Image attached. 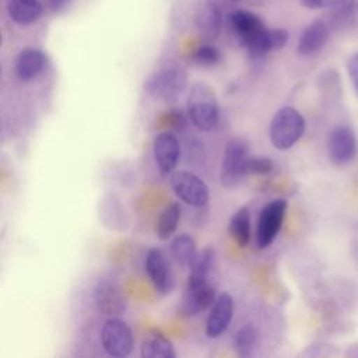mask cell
<instances>
[{"instance_id": "1f68e13d", "label": "cell", "mask_w": 358, "mask_h": 358, "mask_svg": "<svg viewBox=\"0 0 358 358\" xmlns=\"http://www.w3.org/2000/svg\"><path fill=\"white\" fill-rule=\"evenodd\" d=\"M232 1H239V0H232Z\"/></svg>"}, {"instance_id": "f1b7e54d", "label": "cell", "mask_w": 358, "mask_h": 358, "mask_svg": "<svg viewBox=\"0 0 358 358\" xmlns=\"http://www.w3.org/2000/svg\"><path fill=\"white\" fill-rule=\"evenodd\" d=\"M347 71H348L350 81L354 87V91L358 96V53H354L350 56V59L347 62Z\"/></svg>"}, {"instance_id": "ac0fdd59", "label": "cell", "mask_w": 358, "mask_h": 358, "mask_svg": "<svg viewBox=\"0 0 358 358\" xmlns=\"http://www.w3.org/2000/svg\"><path fill=\"white\" fill-rule=\"evenodd\" d=\"M46 63H48L46 55L42 50L27 48L21 50L15 59V64H14L15 74L20 80L29 81L43 71V69L46 67Z\"/></svg>"}, {"instance_id": "7c38bea8", "label": "cell", "mask_w": 358, "mask_h": 358, "mask_svg": "<svg viewBox=\"0 0 358 358\" xmlns=\"http://www.w3.org/2000/svg\"><path fill=\"white\" fill-rule=\"evenodd\" d=\"M217 284L213 280L200 281V282H187L186 294L183 299L182 310L187 316L197 315L210 306L215 298Z\"/></svg>"}, {"instance_id": "3957f363", "label": "cell", "mask_w": 358, "mask_h": 358, "mask_svg": "<svg viewBox=\"0 0 358 358\" xmlns=\"http://www.w3.org/2000/svg\"><path fill=\"white\" fill-rule=\"evenodd\" d=\"M187 84L186 73L178 66H166L151 74L145 83V92L154 99L173 102L185 91Z\"/></svg>"}, {"instance_id": "7a4b0ae2", "label": "cell", "mask_w": 358, "mask_h": 358, "mask_svg": "<svg viewBox=\"0 0 358 358\" xmlns=\"http://www.w3.org/2000/svg\"><path fill=\"white\" fill-rule=\"evenodd\" d=\"M305 131L303 116L292 106H282L270 123V140L277 150L291 148Z\"/></svg>"}, {"instance_id": "484cf974", "label": "cell", "mask_w": 358, "mask_h": 358, "mask_svg": "<svg viewBox=\"0 0 358 358\" xmlns=\"http://www.w3.org/2000/svg\"><path fill=\"white\" fill-rule=\"evenodd\" d=\"M180 218V207L178 203H171L165 207L162 214L159 215L158 224H157V234L158 238L165 241L168 239L176 229L178 222Z\"/></svg>"}, {"instance_id": "8992f818", "label": "cell", "mask_w": 358, "mask_h": 358, "mask_svg": "<svg viewBox=\"0 0 358 358\" xmlns=\"http://www.w3.org/2000/svg\"><path fill=\"white\" fill-rule=\"evenodd\" d=\"M285 211L287 201L282 199L273 200L262 208L256 229V243L259 249H264L273 243L281 229Z\"/></svg>"}, {"instance_id": "ba28073f", "label": "cell", "mask_w": 358, "mask_h": 358, "mask_svg": "<svg viewBox=\"0 0 358 358\" xmlns=\"http://www.w3.org/2000/svg\"><path fill=\"white\" fill-rule=\"evenodd\" d=\"M229 36L241 46H246L266 27L262 18L248 10H232L225 17Z\"/></svg>"}, {"instance_id": "277c9868", "label": "cell", "mask_w": 358, "mask_h": 358, "mask_svg": "<svg viewBox=\"0 0 358 358\" xmlns=\"http://www.w3.org/2000/svg\"><path fill=\"white\" fill-rule=\"evenodd\" d=\"M250 158L249 145L243 138L235 137L227 143L225 152L221 161L220 179L225 187H235L243 175H246V165Z\"/></svg>"}, {"instance_id": "83f0119b", "label": "cell", "mask_w": 358, "mask_h": 358, "mask_svg": "<svg viewBox=\"0 0 358 358\" xmlns=\"http://www.w3.org/2000/svg\"><path fill=\"white\" fill-rule=\"evenodd\" d=\"M274 164L270 158L259 157V158H249L246 165V175L255 173V175H267L273 171Z\"/></svg>"}, {"instance_id": "d6986e66", "label": "cell", "mask_w": 358, "mask_h": 358, "mask_svg": "<svg viewBox=\"0 0 358 358\" xmlns=\"http://www.w3.org/2000/svg\"><path fill=\"white\" fill-rule=\"evenodd\" d=\"M8 17L18 25L34 24L42 14V4L39 0H8Z\"/></svg>"}, {"instance_id": "f546056e", "label": "cell", "mask_w": 358, "mask_h": 358, "mask_svg": "<svg viewBox=\"0 0 358 358\" xmlns=\"http://www.w3.org/2000/svg\"><path fill=\"white\" fill-rule=\"evenodd\" d=\"M344 0H301V4L308 10H319V8H331L340 4Z\"/></svg>"}, {"instance_id": "9c48e42d", "label": "cell", "mask_w": 358, "mask_h": 358, "mask_svg": "<svg viewBox=\"0 0 358 358\" xmlns=\"http://www.w3.org/2000/svg\"><path fill=\"white\" fill-rule=\"evenodd\" d=\"M329 157L334 165H345L358 151L355 133L348 126H337L329 136Z\"/></svg>"}, {"instance_id": "d4e9b609", "label": "cell", "mask_w": 358, "mask_h": 358, "mask_svg": "<svg viewBox=\"0 0 358 358\" xmlns=\"http://www.w3.org/2000/svg\"><path fill=\"white\" fill-rule=\"evenodd\" d=\"M257 340H259V331L253 324L249 323L242 326L236 331L234 337V347L241 357H250L257 345Z\"/></svg>"}, {"instance_id": "4dcf8cb0", "label": "cell", "mask_w": 358, "mask_h": 358, "mask_svg": "<svg viewBox=\"0 0 358 358\" xmlns=\"http://www.w3.org/2000/svg\"><path fill=\"white\" fill-rule=\"evenodd\" d=\"M48 1H49L50 8H52V10H55V11L62 10V8L69 3V0H48Z\"/></svg>"}, {"instance_id": "30bf717a", "label": "cell", "mask_w": 358, "mask_h": 358, "mask_svg": "<svg viewBox=\"0 0 358 358\" xmlns=\"http://www.w3.org/2000/svg\"><path fill=\"white\" fill-rule=\"evenodd\" d=\"M94 301L98 312L105 316H117L126 309V301L120 288L106 278L96 282L94 288Z\"/></svg>"}, {"instance_id": "603a6c76", "label": "cell", "mask_w": 358, "mask_h": 358, "mask_svg": "<svg viewBox=\"0 0 358 358\" xmlns=\"http://www.w3.org/2000/svg\"><path fill=\"white\" fill-rule=\"evenodd\" d=\"M171 255L178 264H180L183 267H187V266L190 267V264L193 263V260L197 256L194 239L187 234L178 235L171 242Z\"/></svg>"}, {"instance_id": "5b68a950", "label": "cell", "mask_w": 358, "mask_h": 358, "mask_svg": "<svg viewBox=\"0 0 358 358\" xmlns=\"http://www.w3.org/2000/svg\"><path fill=\"white\" fill-rule=\"evenodd\" d=\"M101 343L110 357L123 358L131 352L133 334L126 322L110 317L101 329Z\"/></svg>"}, {"instance_id": "52a82bcc", "label": "cell", "mask_w": 358, "mask_h": 358, "mask_svg": "<svg viewBox=\"0 0 358 358\" xmlns=\"http://www.w3.org/2000/svg\"><path fill=\"white\" fill-rule=\"evenodd\" d=\"M171 186L173 193L186 204L201 207L208 201L207 185L189 171H176L171 175Z\"/></svg>"}, {"instance_id": "44dd1931", "label": "cell", "mask_w": 358, "mask_h": 358, "mask_svg": "<svg viewBox=\"0 0 358 358\" xmlns=\"http://www.w3.org/2000/svg\"><path fill=\"white\" fill-rule=\"evenodd\" d=\"M140 354L143 358H175L172 343L161 333L152 331L141 341Z\"/></svg>"}, {"instance_id": "7402d4cb", "label": "cell", "mask_w": 358, "mask_h": 358, "mask_svg": "<svg viewBox=\"0 0 358 358\" xmlns=\"http://www.w3.org/2000/svg\"><path fill=\"white\" fill-rule=\"evenodd\" d=\"M229 235L241 246L245 248L250 241V213L246 206L236 210L228 225Z\"/></svg>"}, {"instance_id": "cb8c5ba5", "label": "cell", "mask_w": 358, "mask_h": 358, "mask_svg": "<svg viewBox=\"0 0 358 358\" xmlns=\"http://www.w3.org/2000/svg\"><path fill=\"white\" fill-rule=\"evenodd\" d=\"M215 252L213 248H204L200 253H197L196 259L190 264V273L187 281L199 282L211 280V270L214 267Z\"/></svg>"}, {"instance_id": "5bb4252c", "label": "cell", "mask_w": 358, "mask_h": 358, "mask_svg": "<svg viewBox=\"0 0 358 358\" xmlns=\"http://www.w3.org/2000/svg\"><path fill=\"white\" fill-rule=\"evenodd\" d=\"M234 313V301L228 292L221 294L213 303L206 323V333L210 338L220 337L229 326Z\"/></svg>"}, {"instance_id": "9a60e30c", "label": "cell", "mask_w": 358, "mask_h": 358, "mask_svg": "<svg viewBox=\"0 0 358 358\" xmlns=\"http://www.w3.org/2000/svg\"><path fill=\"white\" fill-rule=\"evenodd\" d=\"M196 28L199 34L207 39H215L222 27V14L220 6L214 0H204L196 13Z\"/></svg>"}, {"instance_id": "4316f807", "label": "cell", "mask_w": 358, "mask_h": 358, "mask_svg": "<svg viewBox=\"0 0 358 358\" xmlns=\"http://www.w3.org/2000/svg\"><path fill=\"white\" fill-rule=\"evenodd\" d=\"M193 60L196 64L203 66V67H213L221 60V53L220 50L210 43L200 45L194 53H193Z\"/></svg>"}, {"instance_id": "4fadbf2b", "label": "cell", "mask_w": 358, "mask_h": 358, "mask_svg": "<svg viewBox=\"0 0 358 358\" xmlns=\"http://www.w3.org/2000/svg\"><path fill=\"white\" fill-rule=\"evenodd\" d=\"M288 42V31L284 28H264L245 48L250 57L259 59L270 52L282 49Z\"/></svg>"}, {"instance_id": "2e32d148", "label": "cell", "mask_w": 358, "mask_h": 358, "mask_svg": "<svg viewBox=\"0 0 358 358\" xmlns=\"http://www.w3.org/2000/svg\"><path fill=\"white\" fill-rule=\"evenodd\" d=\"M330 27L326 20L312 21L301 34L298 41V53L301 56H312L317 53L329 41Z\"/></svg>"}, {"instance_id": "6da1fadb", "label": "cell", "mask_w": 358, "mask_h": 358, "mask_svg": "<svg viewBox=\"0 0 358 358\" xmlns=\"http://www.w3.org/2000/svg\"><path fill=\"white\" fill-rule=\"evenodd\" d=\"M187 115L192 123L203 131L217 127L220 119V108L215 92L206 83L192 85L187 95Z\"/></svg>"}, {"instance_id": "e0dca14e", "label": "cell", "mask_w": 358, "mask_h": 358, "mask_svg": "<svg viewBox=\"0 0 358 358\" xmlns=\"http://www.w3.org/2000/svg\"><path fill=\"white\" fill-rule=\"evenodd\" d=\"M145 270L157 292L165 295L172 288V277L161 250L151 249L145 257Z\"/></svg>"}, {"instance_id": "ffe728a7", "label": "cell", "mask_w": 358, "mask_h": 358, "mask_svg": "<svg viewBox=\"0 0 358 358\" xmlns=\"http://www.w3.org/2000/svg\"><path fill=\"white\" fill-rule=\"evenodd\" d=\"M358 20V1L357 0H344L340 4L330 8L326 22L330 29L341 31L354 25Z\"/></svg>"}, {"instance_id": "8fae6325", "label": "cell", "mask_w": 358, "mask_h": 358, "mask_svg": "<svg viewBox=\"0 0 358 358\" xmlns=\"http://www.w3.org/2000/svg\"><path fill=\"white\" fill-rule=\"evenodd\" d=\"M152 152L157 166L162 175L171 173L180 157V144L175 134L162 131L155 136L152 143Z\"/></svg>"}]
</instances>
